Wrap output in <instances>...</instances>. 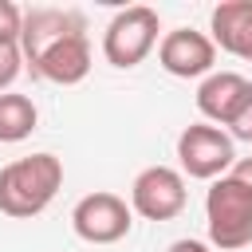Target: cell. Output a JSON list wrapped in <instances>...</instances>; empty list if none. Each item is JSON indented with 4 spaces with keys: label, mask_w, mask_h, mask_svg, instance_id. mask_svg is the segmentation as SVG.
Wrapping results in <instances>:
<instances>
[{
    "label": "cell",
    "mask_w": 252,
    "mask_h": 252,
    "mask_svg": "<svg viewBox=\"0 0 252 252\" xmlns=\"http://www.w3.org/2000/svg\"><path fill=\"white\" fill-rule=\"evenodd\" d=\"M205 220H209V244L220 252H240L252 244V189L224 173L205 193Z\"/></svg>",
    "instance_id": "2"
},
{
    "label": "cell",
    "mask_w": 252,
    "mask_h": 252,
    "mask_svg": "<svg viewBox=\"0 0 252 252\" xmlns=\"http://www.w3.org/2000/svg\"><path fill=\"white\" fill-rule=\"evenodd\" d=\"M228 138H232V142H248V146H252V91H248V98L240 102L236 118L228 122Z\"/></svg>",
    "instance_id": "15"
},
{
    "label": "cell",
    "mask_w": 252,
    "mask_h": 252,
    "mask_svg": "<svg viewBox=\"0 0 252 252\" xmlns=\"http://www.w3.org/2000/svg\"><path fill=\"white\" fill-rule=\"evenodd\" d=\"M209 28L220 51L252 63V0H220L209 16Z\"/></svg>",
    "instance_id": "10"
},
{
    "label": "cell",
    "mask_w": 252,
    "mask_h": 252,
    "mask_svg": "<svg viewBox=\"0 0 252 252\" xmlns=\"http://www.w3.org/2000/svg\"><path fill=\"white\" fill-rule=\"evenodd\" d=\"M130 224H134V209L106 189L79 197L71 209V228L87 244H118L122 236H130Z\"/></svg>",
    "instance_id": "5"
},
{
    "label": "cell",
    "mask_w": 252,
    "mask_h": 252,
    "mask_svg": "<svg viewBox=\"0 0 252 252\" xmlns=\"http://www.w3.org/2000/svg\"><path fill=\"white\" fill-rule=\"evenodd\" d=\"M158 63H161L173 79H205V75H213L217 43H213V35H205V32L173 28V32H165L161 43H158Z\"/></svg>",
    "instance_id": "7"
},
{
    "label": "cell",
    "mask_w": 252,
    "mask_h": 252,
    "mask_svg": "<svg viewBox=\"0 0 252 252\" xmlns=\"http://www.w3.org/2000/svg\"><path fill=\"white\" fill-rule=\"evenodd\" d=\"M83 28H87V20H83L79 12H71V8H32V12H24L20 51H24V59H32V55H39L47 43H55L59 35L83 32Z\"/></svg>",
    "instance_id": "11"
},
{
    "label": "cell",
    "mask_w": 252,
    "mask_h": 252,
    "mask_svg": "<svg viewBox=\"0 0 252 252\" xmlns=\"http://www.w3.org/2000/svg\"><path fill=\"white\" fill-rule=\"evenodd\" d=\"M165 252H209V244H205V240H193V236H181V240H173Z\"/></svg>",
    "instance_id": "16"
},
{
    "label": "cell",
    "mask_w": 252,
    "mask_h": 252,
    "mask_svg": "<svg viewBox=\"0 0 252 252\" xmlns=\"http://www.w3.org/2000/svg\"><path fill=\"white\" fill-rule=\"evenodd\" d=\"M32 71L47 83H59V87H75L87 79L91 71V39H87V28L83 32H67L59 35L55 43H47L39 55L28 59Z\"/></svg>",
    "instance_id": "8"
},
{
    "label": "cell",
    "mask_w": 252,
    "mask_h": 252,
    "mask_svg": "<svg viewBox=\"0 0 252 252\" xmlns=\"http://www.w3.org/2000/svg\"><path fill=\"white\" fill-rule=\"evenodd\" d=\"M177 161L181 173L197 177V181H217L224 173H232L236 165V142L209 122H193L177 134Z\"/></svg>",
    "instance_id": "4"
},
{
    "label": "cell",
    "mask_w": 252,
    "mask_h": 252,
    "mask_svg": "<svg viewBox=\"0 0 252 252\" xmlns=\"http://www.w3.org/2000/svg\"><path fill=\"white\" fill-rule=\"evenodd\" d=\"M232 177H240V181L252 189V158H236V165H232Z\"/></svg>",
    "instance_id": "17"
},
{
    "label": "cell",
    "mask_w": 252,
    "mask_h": 252,
    "mask_svg": "<svg viewBox=\"0 0 252 252\" xmlns=\"http://www.w3.org/2000/svg\"><path fill=\"white\" fill-rule=\"evenodd\" d=\"M35 122H39V110L28 94H16V91L0 94V142L4 146H16V142L32 138Z\"/></svg>",
    "instance_id": "12"
},
{
    "label": "cell",
    "mask_w": 252,
    "mask_h": 252,
    "mask_svg": "<svg viewBox=\"0 0 252 252\" xmlns=\"http://www.w3.org/2000/svg\"><path fill=\"white\" fill-rule=\"evenodd\" d=\"M158 32H161V24H158V12L154 8H146V4L122 8L106 24V32H102V55H106V63L110 67H122V71L138 67L161 43Z\"/></svg>",
    "instance_id": "3"
},
{
    "label": "cell",
    "mask_w": 252,
    "mask_h": 252,
    "mask_svg": "<svg viewBox=\"0 0 252 252\" xmlns=\"http://www.w3.org/2000/svg\"><path fill=\"white\" fill-rule=\"evenodd\" d=\"M59 189H63V161L55 154L16 158L0 169V213L16 220L39 217Z\"/></svg>",
    "instance_id": "1"
},
{
    "label": "cell",
    "mask_w": 252,
    "mask_h": 252,
    "mask_svg": "<svg viewBox=\"0 0 252 252\" xmlns=\"http://www.w3.org/2000/svg\"><path fill=\"white\" fill-rule=\"evenodd\" d=\"M185 201V173L173 165H146L130 185V209L146 220H173Z\"/></svg>",
    "instance_id": "6"
},
{
    "label": "cell",
    "mask_w": 252,
    "mask_h": 252,
    "mask_svg": "<svg viewBox=\"0 0 252 252\" xmlns=\"http://www.w3.org/2000/svg\"><path fill=\"white\" fill-rule=\"evenodd\" d=\"M252 83L240 71H213L201 79L197 87V110L209 118V126H228L240 110V102L248 98Z\"/></svg>",
    "instance_id": "9"
},
{
    "label": "cell",
    "mask_w": 252,
    "mask_h": 252,
    "mask_svg": "<svg viewBox=\"0 0 252 252\" xmlns=\"http://www.w3.org/2000/svg\"><path fill=\"white\" fill-rule=\"evenodd\" d=\"M20 67H24V51H20V43H0V94L20 79Z\"/></svg>",
    "instance_id": "13"
},
{
    "label": "cell",
    "mask_w": 252,
    "mask_h": 252,
    "mask_svg": "<svg viewBox=\"0 0 252 252\" xmlns=\"http://www.w3.org/2000/svg\"><path fill=\"white\" fill-rule=\"evenodd\" d=\"M24 32V12L12 0H0V43H20Z\"/></svg>",
    "instance_id": "14"
}]
</instances>
